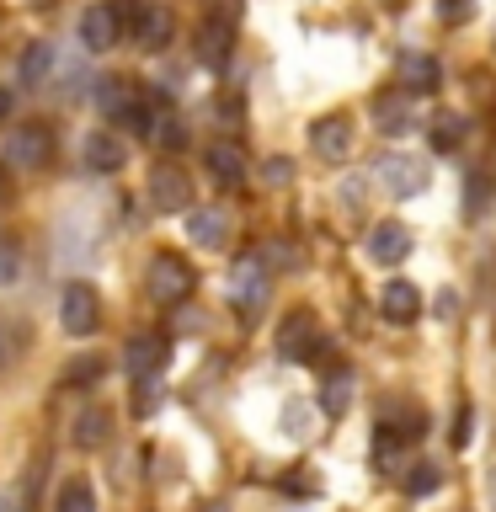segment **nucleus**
Instances as JSON below:
<instances>
[{
	"label": "nucleus",
	"mask_w": 496,
	"mask_h": 512,
	"mask_svg": "<svg viewBox=\"0 0 496 512\" xmlns=\"http://www.w3.org/2000/svg\"><path fill=\"white\" fill-rule=\"evenodd\" d=\"M310 150L320 160H347L352 155V118L331 112V118H315L310 123Z\"/></svg>",
	"instance_id": "8"
},
{
	"label": "nucleus",
	"mask_w": 496,
	"mask_h": 512,
	"mask_svg": "<svg viewBox=\"0 0 496 512\" xmlns=\"http://www.w3.org/2000/svg\"><path fill=\"white\" fill-rule=\"evenodd\" d=\"M230 304H235V310L246 315V320L267 304V262H262L256 251L240 256V262L230 267Z\"/></svg>",
	"instance_id": "3"
},
{
	"label": "nucleus",
	"mask_w": 496,
	"mask_h": 512,
	"mask_svg": "<svg viewBox=\"0 0 496 512\" xmlns=\"http://www.w3.org/2000/svg\"><path fill=\"white\" fill-rule=\"evenodd\" d=\"M123 38V22H118V11L107 6H91V11H80V48H86V54H107L112 43Z\"/></svg>",
	"instance_id": "7"
},
{
	"label": "nucleus",
	"mask_w": 496,
	"mask_h": 512,
	"mask_svg": "<svg viewBox=\"0 0 496 512\" xmlns=\"http://www.w3.org/2000/svg\"><path fill=\"white\" fill-rule=\"evenodd\" d=\"M112 11H118V22H123L128 32H134V22H139L144 11H150V0H118V6H112Z\"/></svg>",
	"instance_id": "30"
},
{
	"label": "nucleus",
	"mask_w": 496,
	"mask_h": 512,
	"mask_svg": "<svg viewBox=\"0 0 496 512\" xmlns=\"http://www.w3.org/2000/svg\"><path fill=\"white\" fill-rule=\"evenodd\" d=\"M187 235L198 240V246H224V240H230V219H224L219 208H187Z\"/></svg>",
	"instance_id": "19"
},
{
	"label": "nucleus",
	"mask_w": 496,
	"mask_h": 512,
	"mask_svg": "<svg viewBox=\"0 0 496 512\" xmlns=\"http://www.w3.org/2000/svg\"><path fill=\"white\" fill-rule=\"evenodd\" d=\"M320 406H326V416H342L352 406V374L347 368H336V374L326 379V390H320Z\"/></svg>",
	"instance_id": "23"
},
{
	"label": "nucleus",
	"mask_w": 496,
	"mask_h": 512,
	"mask_svg": "<svg viewBox=\"0 0 496 512\" xmlns=\"http://www.w3.org/2000/svg\"><path fill=\"white\" fill-rule=\"evenodd\" d=\"M86 171H96V176H112V171H123V160H128V150H123V139L118 134H107V128H96V134L86 139Z\"/></svg>",
	"instance_id": "14"
},
{
	"label": "nucleus",
	"mask_w": 496,
	"mask_h": 512,
	"mask_svg": "<svg viewBox=\"0 0 496 512\" xmlns=\"http://www.w3.org/2000/svg\"><path fill=\"white\" fill-rule=\"evenodd\" d=\"M374 118H379V134H411V91H384L374 102Z\"/></svg>",
	"instance_id": "17"
},
{
	"label": "nucleus",
	"mask_w": 496,
	"mask_h": 512,
	"mask_svg": "<svg viewBox=\"0 0 496 512\" xmlns=\"http://www.w3.org/2000/svg\"><path fill=\"white\" fill-rule=\"evenodd\" d=\"M150 203H155V214H187V208H192L187 171H176V166L150 171Z\"/></svg>",
	"instance_id": "6"
},
{
	"label": "nucleus",
	"mask_w": 496,
	"mask_h": 512,
	"mask_svg": "<svg viewBox=\"0 0 496 512\" xmlns=\"http://www.w3.org/2000/svg\"><path fill=\"white\" fill-rule=\"evenodd\" d=\"M150 139L171 155V150H182V144H187V128H182L176 112H155V118H150Z\"/></svg>",
	"instance_id": "21"
},
{
	"label": "nucleus",
	"mask_w": 496,
	"mask_h": 512,
	"mask_svg": "<svg viewBox=\"0 0 496 512\" xmlns=\"http://www.w3.org/2000/svg\"><path fill=\"white\" fill-rule=\"evenodd\" d=\"M411 256V230L406 224H395V219H384L368 230V262H379V267H395V262H406Z\"/></svg>",
	"instance_id": "10"
},
{
	"label": "nucleus",
	"mask_w": 496,
	"mask_h": 512,
	"mask_svg": "<svg viewBox=\"0 0 496 512\" xmlns=\"http://www.w3.org/2000/svg\"><path fill=\"white\" fill-rule=\"evenodd\" d=\"M6 118H11V91L0 86V123H6Z\"/></svg>",
	"instance_id": "33"
},
{
	"label": "nucleus",
	"mask_w": 496,
	"mask_h": 512,
	"mask_svg": "<svg viewBox=\"0 0 496 512\" xmlns=\"http://www.w3.org/2000/svg\"><path fill=\"white\" fill-rule=\"evenodd\" d=\"M166 336H155V331H139L134 342H128V352H123V363H128V374L134 379H150L160 363H166Z\"/></svg>",
	"instance_id": "13"
},
{
	"label": "nucleus",
	"mask_w": 496,
	"mask_h": 512,
	"mask_svg": "<svg viewBox=\"0 0 496 512\" xmlns=\"http://www.w3.org/2000/svg\"><path fill=\"white\" fill-rule=\"evenodd\" d=\"M0 203H6V171H0Z\"/></svg>",
	"instance_id": "34"
},
{
	"label": "nucleus",
	"mask_w": 496,
	"mask_h": 512,
	"mask_svg": "<svg viewBox=\"0 0 496 512\" xmlns=\"http://www.w3.org/2000/svg\"><path fill=\"white\" fill-rule=\"evenodd\" d=\"M59 320H64V331H70V336H91V331H96V320H102L96 288H91V283H70V288H64Z\"/></svg>",
	"instance_id": "5"
},
{
	"label": "nucleus",
	"mask_w": 496,
	"mask_h": 512,
	"mask_svg": "<svg viewBox=\"0 0 496 512\" xmlns=\"http://www.w3.org/2000/svg\"><path fill=\"white\" fill-rule=\"evenodd\" d=\"M59 512H96V491H91V480H70V486L59 491Z\"/></svg>",
	"instance_id": "26"
},
{
	"label": "nucleus",
	"mask_w": 496,
	"mask_h": 512,
	"mask_svg": "<svg viewBox=\"0 0 496 512\" xmlns=\"http://www.w3.org/2000/svg\"><path fill=\"white\" fill-rule=\"evenodd\" d=\"M379 182H384V192H395V198H411V192L427 187V171H422V160H411V155H384Z\"/></svg>",
	"instance_id": "12"
},
{
	"label": "nucleus",
	"mask_w": 496,
	"mask_h": 512,
	"mask_svg": "<svg viewBox=\"0 0 496 512\" xmlns=\"http://www.w3.org/2000/svg\"><path fill=\"white\" fill-rule=\"evenodd\" d=\"M400 75H406V86H400V91H411V96H432L443 86V70H438V59H432V54H406Z\"/></svg>",
	"instance_id": "18"
},
{
	"label": "nucleus",
	"mask_w": 496,
	"mask_h": 512,
	"mask_svg": "<svg viewBox=\"0 0 496 512\" xmlns=\"http://www.w3.org/2000/svg\"><path fill=\"white\" fill-rule=\"evenodd\" d=\"M107 432H112V427H107V411H80V416H75V443H80V448H102Z\"/></svg>",
	"instance_id": "24"
},
{
	"label": "nucleus",
	"mask_w": 496,
	"mask_h": 512,
	"mask_svg": "<svg viewBox=\"0 0 496 512\" xmlns=\"http://www.w3.org/2000/svg\"><path fill=\"white\" fill-rule=\"evenodd\" d=\"M278 352L288 363H326L331 358V347H326V336H320L315 315H304V310H294L278 326Z\"/></svg>",
	"instance_id": "2"
},
{
	"label": "nucleus",
	"mask_w": 496,
	"mask_h": 512,
	"mask_svg": "<svg viewBox=\"0 0 496 512\" xmlns=\"http://www.w3.org/2000/svg\"><path fill=\"white\" fill-rule=\"evenodd\" d=\"M171 32H176V16H171L166 6H155V0H150V11H144L139 22H134V43L155 54V48H166V43H171Z\"/></svg>",
	"instance_id": "16"
},
{
	"label": "nucleus",
	"mask_w": 496,
	"mask_h": 512,
	"mask_svg": "<svg viewBox=\"0 0 496 512\" xmlns=\"http://www.w3.org/2000/svg\"><path fill=\"white\" fill-rule=\"evenodd\" d=\"M438 11L448 22H464V16H470V0H438Z\"/></svg>",
	"instance_id": "32"
},
{
	"label": "nucleus",
	"mask_w": 496,
	"mask_h": 512,
	"mask_svg": "<svg viewBox=\"0 0 496 512\" xmlns=\"http://www.w3.org/2000/svg\"><path fill=\"white\" fill-rule=\"evenodd\" d=\"M379 315L390 320V326H411V320L422 315V288L406 283V278H390L379 288Z\"/></svg>",
	"instance_id": "9"
},
{
	"label": "nucleus",
	"mask_w": 496,
	"mask_h": 512,
	"mask_svg": "<svg viewBox=\"0 0 496 512\" xmlns=\"http://www.w3.org/2000/svg\"><path fill=\"white\" fill-rule=\"evenodd\" d=\"M48 75H54V43H32L22 54V80L27 86H43Z\"/></svg>",
	"instance_id": "20"
},
{
	"label": "nucleus",
	"mask_w": 496,
	"mask_h": 512,
	"mask_svg": "<svg viewBox=\"0 0 496 512\" xmlns=\"http://www.w3.org/2000/svg\"><path fill=\"white\" fill-rule=\"evenodd\" d=\"M464 208H470V214H486V171H470V187H464Z\"/></svg>",
	"instance_id": "28"
},
{
	"label": "nucleus",
	"mask_w": 496,
	"mask_h": 512,
	"mask_svg": "<svg viewBox=\"0 0 496 512\" xmlns=\"http://www.w3.org/2000/svg\"><path fill=\"white\" fill-rule=\"evenodd\" d=\"M400 486H406V496H432L443 486V470H438V464H427V459H416L411 470L400 475Z\"/></svg>",
	"instance_id": "22"
},
{
	"label": "nucleus",
	"mask_w": 496,
	"mask_h": 512,
	"mask_svg": "<svg viewBox=\"0 0 496 512\" xmlns=\"http://www.w3.org/2000/svg\"><path fill=\"white\" fill-rule=\"evenodd\" d=\"M262 176H267V187H288V176H294V166H288L283 155H272L267 166H262Z\"/></svg>",
	"instance_id": "29"
},
{
	"label": "nucleus",
	"mask_w": 496,
	"mask_h": 512,
	"mask_svg": "<svg viewBox=\"0 0 496 512\" xmlns=\"http://www.w3.org/2000/svg\"><path fill=\"white\" fill-rule=\"evenodd\" d=\"M16 272H22V256H16V246H0V283H16Z\"/></svg>",
	"instance_id": "31"
},
{
	"label": "nucleus",
	"mask_w": 496,
	"mask_h": 512,
	"mask_svg": "<svg viewBox=\"0 0 496 512\" xmlns=\"http://www.w3.org/2000/svg\"><path fill=\"white\" fill-rule=\"evenodd\" d=\"M48 155H54V134H48L43 123H27V128H11V134H6V166L43 171Z\"/></svg>",
	"instance_id": "4"
},
{
	"label": "nucleus",
	"mask_w": 496,
	"mask_h": 512,
	"mask_svg": "<svg viewBox=\"0 0 496 512\" xmlns=\"http://www.w3.org/2000/svg\"><path fill=\"white\" fill-rule=\"evenodd\" d=\"M102 358H96V352H86V358H75L70 368H64V384H70V390H80V384H86V379H102Z\"/></svg>",
	"instance_id": "27"
},
{
	"label": "nucleus",
	"mask_w": 496,
	"mask_h": 512,
	"mask_svg": "<svg viewBox=\"0 0 496 512\" xmlns=\"http://www.w3.org/2000/svg\"><path fill=\"white\" fill-rule=\"evenodd\" d=\"M459 144H464V118H454V112H443V118L438 123H432V150H459Z\"/></svg>",
	"instance_id": "25"
},
{
	"label": "nucleus",
	"mask_w": 496,
	"mask_h": 512,
	"mask_svg": "<svg viewBox=\"0 0 496 512\" xmlns=\"http://www.w3.org/2000/svg\"><path fill=\"white\" fill-rule=\"evenodd\" d=\"M0 512H11V507H0Z\"/></svg>",
	"instance_id": "36"
},
{
	"label": "nucleus",
	"mask_w": 496,
	"mask_h": 512,
	"mask_svg": "<svg viewBox=\"0 0 496 512\" xmlns=\"http://www.w3.org/2000/svg\"><path fill=\"white\" fill-rule=\"evenodd\" d=\"M144 288H150L155 304H182L192 288H198V272H192L176 251H155L150 256V278H144Z\"/></svg>",
	"instance_id": "1"
},
{
	"label": "nucleus",
	"mask_w": 496,
	"mask_h": 512,
	"mask_svg": "<svg viewBox=\"0 0 496 512\" xmlns=\"http://www.w3.org/2000/svg\"><path fill=\"white\" fill-rule=\"evenodd\" d=\"M230 38H235V22H224V16H208L198 27V59L208 70H219V64L230 59Z\"/></svg>",
	"instance_id": "15"
},
{
	"label": "nucleus",
	"mask_w": 496,
	"mask_h": 512,
	"mask_svg": "<svg viewBox=\"0 0 496 512\" xmlns=\"http://www.w3.org/2000/svg\"><path fill=\"white\" fill-rule=\"evenodd\" d=\"M203 166H208V176H214L219 187H240V182H246V150H240L235 139H214V144H208Z\"/></svg>",
	"instance_id": "11"
},
{
	"label": "nucleus",
	"mask_w": 496,
	"mask_h": 512,
	"mask_svg": "<svg viewBox=\"0 0 496 512\" xmlns=\"http://www.w3.org/2000/svg\"><path fill=\"white\" fill-rule=\"evenodd\" d=\"M208 512H219V507H208Z\"/></svg>",
	"instance_id": "35"
}]
</instances>
